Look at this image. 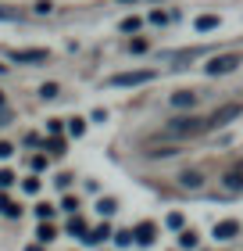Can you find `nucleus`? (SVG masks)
Returning <instances> with one entry per match:
<instances>
[{
    "mask_svg": "<svg viewBox=\"0 0 243 251\" xmlns=\"http://www.w3.org/2000/svg\"><path fill=\"white\" fill-rule=\"evenodd\" d=\"M204 129H207V119H193V115H186V119H172V122L165 126L168 136H197V133H204Z\"/></svg>",
    "mask_w": 243,
    "mask_h": 251,
    "instance_id": "nucleus-1",
    "label": "nucleus"
},
{
    "mask_svg": "<svg viewBox=\"0 0 243 251\" xmlns=\"http://www.w3.org/2000/svg\"><path fill=\"white\" fill-rule=\"evenodd\" d=\"M154 79V72H118V75H111V86H143V83H150Z\"/></svg>",
    "mask_w": 243,
    "mask_h": 251,
    "instance_id": "nucleus-2",
    "label": "nucleus"
},
{
    "mask_svg": "<svg viewBox=\"0 0 243 251\" xmlns=\"http://www.w3.org/2000/svg\"><path fill=\"white\" fill-rule=\"evenodd\" d=\"M233 68H240V54H222V58H211L207 75H225V72H233Z\"/></svg>",
    "mask_w": 243,
    "mask_h": 251,
    "instance_id": "nucleus-3",
    "label": "nucleus"
},
{
    "mask_svg": "<svg viewBox=\"0 0 243 251\" xmlns=\"http://www.w3.org/2000/svg\"><path fill=\"white\" fill-rule=\"evenodd\" d=\"M240 115H243V104H222L211 119H207V126H229V122L240 119Z\"/></svg>",
    "mask_w": 243,
    "mask_h": 251,
    "instance_id": "nucleus-4",
    "label": "nucleus"
},
{
    "mask_svg": "<svg viewBox=\"0 0 243 251\" xmlns=\"http://www.w3.org/2000/svg\"><path fill=\"white\" fill-rule=\"evenodd\" d=\"M236 230H240V223L225 219V223H218V226H215V237H218V241H229V237H236Z\"/></svg>",
    "mask_w": 243,
    "mask_h": 251,
    "instance_id": "nucleus-5",
    "label": "nucleus"
},
{
    "mask_svg": "<svg viewBox=\"0 0 243 251\" xmlns=\"http://www.w3.org/2000/svg\"><path fill=\"white\" fill-rule=\"evenodd\" d=\"M179 183L186 187V190H200V187H204V176H200V173H182Z\"/></svg>",
    "mask_w": 243,
    "mask_h": 251,
    "instance_id": "nucleus-6",
    "label": "nucleus"
},
{
    "mask_svg": "<svg viewBox=\"0 0 243 251\" xmlns=\"http://www.w3.org/2000/svg\"><path fill=\"white\" fill-rule=\"evenodd\" d=\"M193 100H197V94H190V90H179V94H172V104H176V108H193Z\"/></svg>",
    "mask_w": 243,
    "mask_h": 251,
    "instance_id": "nucleus-7",
    "label": "nucleus"
},
{
    "mask_svg": "<svg viewBox=\"0 0 243 251\" xmlns=\"http://www.w3.org/2000/svg\"><path fill=\"white\" fill-rule=\"evenodd\" d=\"M15 61H47V50H15Z\"/></svg>",
    "mask_w": 243,
    "mask_h": 251,
    "instance_id": "nucleus-8",
    "label": "nucleus"
},
{
    "mask_svg": "<svg viewBox=\"0 0 243 251\" xmlns=\"http://www.w3.org/2000/svg\"><path fill=\"white\" fill-rule=\"evenodd\" d=\"M225 187H229V190H243V169H236V173H225Z\"/></svg>",
    "mask_w": 243,
    "mask_h": 251,
    "instance_id": "nucleus-9",
    "label": "nucleus"
},
{
    "mask_svg": "<svg viewBox=\"0 0 243 251\" xmlns=\"http://www.w3.org/2000/svg\"><path fill=\"white\" fill-rule=\"evenodd\" d=\"M136 241H140V244H150V241H154V226H150V223H143L140 230H136Z\"/></svg>",
    "mask_w": 243,
    "mask_h": 251,
    "instance_id": "nucleus-10",
    "label": "nucleus"
},
{
    "mask_svg": "<svg viewBox=\"0 0 243 251\" xmlns=\"http://www.w3.org/2000/svg\"><path fill=\"white\" fill-rule=\"evenodd\" d=\"M215 25H218V18H215V15H204V18H197V29H204V32H207V29H215Z\"/></svg>",
    "mask_w": 243,
    "mask_h": 251,
    "instance_id": "nucleus-11",
    "label": "nucleus"
},
{
    "mask_svg": "<svg viewBox=\"0 0 243 251\" xmlns=\"http://www.w3.org/2000/svg\"><path fill=\"white\" fill-rule=\"evenodd\" d=\"M68 133H72V136H83V133H86V122H83V119H72V122H68Z\"/></svg>",
    "mask_w": 243,
    "mask_h": 251,
    "instance_id": "nucleus-12",
    "label": "nucleus"
},
{
    "mask_svg": "<svg viewBox=\"0 0 243 251\" xmlns=\"http://www.w3.org/2000/svg\"><path fill=\"white\" fill-rule=\"evenodd\" d=\"M104 237H111V230H108V226H100V230H93V233L86 237V241H89V244H100Z\"/></svg>",
    "mask_w": 243,
    "mask_h": 251,
    "instance_id": "nucleus-13",
    "label": "nucleus"
},
{
    "mask_svg": "<svg viewBox=\"0 0 243 251\" xmlns=\"http://www.w3.org/2000/svg\"><path fill=\"white\" fill-rule=\"evenodd\" d=\"M0 212H4V215H18V204H11L4 194H0Z\"/></svg>",
    "mask_w": 243,
    "mask_h": 251,
    "instance_id": "nucleus-14",
    "label": "nucleus"
},
{
    "mask_svg": "<svg viewBox=\"0 0 243 251\" xmlns=\"http://www.w3.org/2000/svg\"><path fill=\"white\" fill-rule=\"evenodd\" d=\"M179 244H182V248H197V233H193V230H190V233H182V237H179Z\"/></svg>",
    "mask_w": 243,
    "mask_h": 251,
    "instance_id": "nucleus-15",
    "label": "nucleus"
},
{
    "mask_svg": "<svg viewBox=\"0 0 243 251\" xmlns=\"http://www.w3.org/2000/svg\"><path fill=\"white\" fill-rule=\"evenodd\" d=\"M40 97H43V100H50V97H57V86H54V83H47V86L40 90Z\"/></svg>",
    "mask_w": 243,
    "mask_h": 251,
    "instance_id": "nucleus-16",
    "label": "nucleus"
},
{
    "mask_svg": "<svg viewBox=\"0 0 243 251\" xmlns=\"http://www.w3.org/2000/svg\"><path fill=\"white\" fill-rule=\"evenodd\" d=\"M122 29H125V32H136V29H140V18H125Z\"/></svg>",
    "mask_w": 243,
    "mask_h": 251,
    "instance_id": "nucleus-17",
    "label": "nucleus"
},
{
    "mask_svg": "<svg viewBox=\"0 0 243 251\" xmlns=\"http://www.w3.org/2000/svg\"><path fill=\"white\" fill-rule=\"evenodd\" d=\"M68 230H72V233H86V223L83 219H72V223H68Z\"/></svg>",
    "mask_w": 243,
    "mask_h": 251,
    "instance_id": "nucleus-18",
    "label": "nucleus"
},
{
    "mask_svg": "<svg viewBox=\"0 0 243 251\" xmlns=\"http://www.w3.org/2000/svg\"><path fill=\"white\" fill-rule=\"evenodd\" d=\"M11 183H15V173H7V169H4V173H0V187H11Z\"/></svg>",
    "mask_w": 243,
    "mask_h": 251,
    "instance_id": "nucleus-19",
    "label": "nucleus"
},
{
    "mask_svg": "<svg viewBox=\"0 0 243 251\" xmlns=\"http://www.w3.org/2000/svg\"><path fill=\"white\" fill-rule=\"evenodd\" d=\"M50 237H54V230H50L47 223H43V226H40V241H50Z\"/></svg>",
    "mask_w": 243,
    "mask_h": 251,
    "instance_id": "nucleus-20",
    "label": "nucleus"
},
{
    "mask_svg": "<svg viewBox=\"0 0 243 251\" xmlns=\"http://www.w3.org/2000/svg\"><path fill=\"white\" fill-rule=\"evenodd\" d=\"M36 212H40V219H50V215H54V208H50V204H40Z\"/></svg>",
    "mask_w": 243,
    "mask_h": 251,
    "instance_id": "nucleus-21",
    "label": "nucleus"
},
{
    "mask_svg": "<svg viewBox=\"0 0 243 251\" xmlns=\"http://www.w3.org/2000/svg\"><path fill=\"white\" fill-rule=\"evenodd\" d=\"M114 212V201H100V215H111Z\"/></svg>",
    "mask_w": 243,
    "mask_h": 251,
    "instance_id": "nucleus-22",
    "label": "nucleus"
},
{
    "mask_svg": "<svg viewBox=\"0 0 243 251\" xmlns=\"http://www.w3.org/2000/svg\"><path fill=\"white\" fill-rule=\"evenodd\" d=\"M11 151H15V147H11V144H0V158H7Z\"/></svg>",
    "mask_w": 243,
    "mask_h": 251,
    "instance_id": "nucleus-23",
    "label": "nucleus"
},
{
    "mask_svg": "<svg viewBox=\"0 0 243 251\" xmlns=\"http://www.w3.org/2000/svg\"><path fill=\"white\" fill-rule=\"evenodd\" d=\"M0 108H4V94H0Z\"/></svg>",
    "mask_w": 243,
    "mask_h": 251,
    "instance_id": "nucleus-24",
    "label": "nucleus"
}]
</instances>
